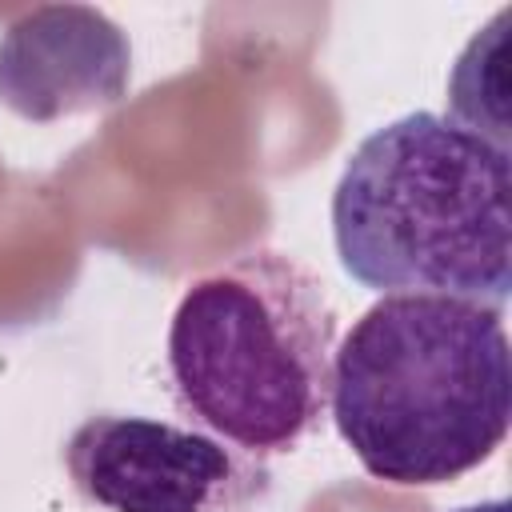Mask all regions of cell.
Wrapping results in <instances>:
<instances>
[{
  "label": "cell",
  "mask_w": 512,
  "mask_h": 512,
  "mask_svg": "<svg viewBox=\"0 0 512 512\" xmlns=\"http://www.w3.org/2000/svg\"><path fill=\"white\" fill-rule=\"evenodd\" d=\"M456 512H512V504L504 496H496V500H480V504H468V508H456Z\"/></svg>",
  "instance_id": "52a82bcc"
},
{
  "label": "cell",
  "mask_w": 512,
  "mask_h": 512,
  "mask_svg": "<svg viewBox=\"0 0 512 512\" xmlns=\"http://www.w3.org/2000/svg\"><path fill=\"white\" fill-rule=\"evenodd\" d=\"M132 48L88 4H40L0 36V104L32 124L104 112L124 100Z\"/></svg>",
  "instance_id": "5b68a950"
},
{
  "label": "cell",
  "mask_w": 512,
  "mask_h": 512,
  "mask_svg": "<svg viewBox=\"0 0 512 512\" xmlns=\"http://www.w3.org/2000/svg\"><path fill=\"white\" fill-rule=\"evenodd\" d=\"M512 160L440 112L368 132L332 192L344 272L380 296H452L504 308L512 296Z\"/></svg>",
  "instance_id": "7a4b0ae2"
},
{
  "label": "cell",
  "mask_w": 512,
  "mask_h": 512,
  "mask_svg": "<svg viewBox=\"0 0 512 512\" xmlns=\"http://www.w3.org/2000/svg\"><path fill=\"white\" fill-rule=\"evenodd\" d=\"M508 20L500 8L484 32L468 40L452 76H448V120L464 132L488 140L492 148H508V96H504V60H508Z\"/></svg>",
  "instance_id": "8992f818"
},
{
  "label": "cell",
  "mask_w": 512,
  "mask_h": 512,
  "mask_svg": "<svg viewBox=\"0 0 512 512\" xmlns=\"http://www.w3.org/2000/svg\"><path fill=\"white\" fill-rule=\"evenodd\" d=\"M336 336V304L308 264L280 248L240 252L196 276L172 312V400L236 452L288 456L328 420Z\"/></svg>",
  "instance_id": "3957f363"
},
{
  "label": "cell",
  "mask_w": 512,
  "mask_h": 512,
  "mask_svg": "<svg viewBox=\"0 0 512 512\" xmlns=\"http://www.w3.org/2000/svg\"><path fill=\"white\" fill-rule=\"evenodd\" d=\"M328 412L368 476L396 488L460 480L504 444L512 420L500 312L380 296L336 344Z\"/></svg>",
  "instance_id": "6da1fadb"
},
{
  "label": "cell",
  "mask_w": 512,
  "mask_h": 512,
  "mask_svg": "<svg viewBox=\"0 0 512 512\" xmlns=\"http://www.w3.org/2000/svg\"><path fill=\"white\" fill-rule=\"evenodd\" d=\"M64 468L104 512H248L272 484L264 460L200 428L120 412L76 424Z\"/></svg>",
  "instance_id": "277c9868"
}]
</instances>
